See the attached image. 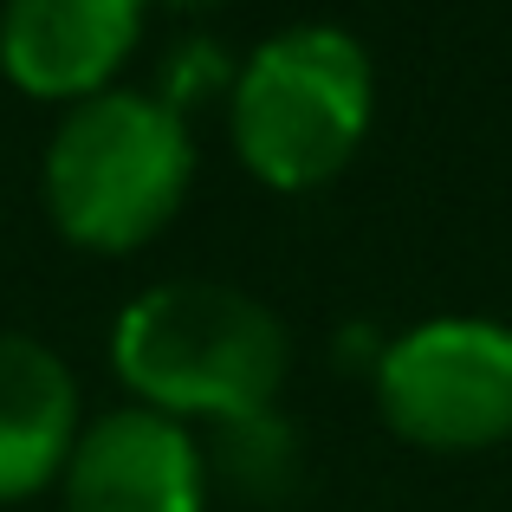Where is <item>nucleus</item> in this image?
Masks as SVG:
<instances>
[{
  "instance_id": "1",
  "label": "nucleus",
  "mask_w": 512,
  "mask_h": 512,
  "mask_svg": "<svg viewBox=\"0 0 512 512\" xmlns=\"http://www.w3.org/2000/svg\"><path fill=\"white\" fill-rule=\"evenodd\" d=\"M111 370L169 422H234L273 409L292 370V338L273 305L214 279H163L111 325Z\"/></svg>"
},
{
  "instance_id": "2",
  "label": "nucleus",
  "mask_w": 512,
  "mask_h": 512,
  "mask_svg": "<svg viewBox=\"0 0 512 512\" xmlns=\"http://www.w3.org/2000/svg\"><path fill=\"white\" fill-rule=\"evenodd\" d=\"M195 188L188 117L156 91H98L59 117L39 163L46 214L85 253H137L182 214Z\"/></svg>"
},
{
  "instance_id": "3",
  "label": "nucleus",
  "mask_w": 512,
  "mask_h": 512,
  "mask_svg": "<svg viewBox=\"0 0 512 512\" xmlns=\"http://www.w3.org/2000/svg\"><path fill=\"white\" fill-rule=\"evenodd\" d=\"M376 117V72L344 26H286L234 65L227 137L253 182L279 195L325 188L350 169Z\"/></svg>"
},
{
  "instance_id": "4",
  "label": "nucleus",
  "mask_w": 512,
  "mask_h": 512,
  "mask_svg": "<svg viewBox=\"0 0 512 512\" xmlns=\"http://www.w3.org/2000/svg\"><path fill=\"white\" fill-rule=\"evenodd\" d=\"M376 415L428 454H480L512 441V325L500 318H422L370 363Z\"/></svg>"
},
{
  "instance_id": "5",
  "label": "nucleus",
  "mask_w": 512,
  "mask_h": 512,
  "mask_svg": "<svg viewBox=\"0 0 512 512\" xmlns=\"http://www.w3.org/2000/svg\"><path fill=\"white\" fill-rule=\"evenodd\" d=\"M59 493L65 512H208V461L195 428L130 402L85 422Z\"/></svg>"
},
{
  "instance_id": "6",
  "label": "nucleus",
  "mask_w": 512,
  "mask_h": 512,
  "mask_svg": "<svg viewBox=\"0 0 512 512\" xmlns=\"http://www.w3.org/2000/svg\"><path fill=\"white\" fill-rule=\"evenodd\" d=\"M150 0H0V72L39 104L111 91L143 39Z\"/></svg>"
},
{
  "instance_id": "7",
  "label": "nucleus",
  "mask_w": 512,
  "mask_h": 512,
  "mask_svg": "<svg viewBox=\"0 0 512 512\" xmlns=\"http://www.w3.org/2000/svg\"><path fill=\"white\" fill-rule=\"evenodd\" d=\"M85 435L78 376L52 344L0 331V506L59 487Z\"/></svg>"
},
{
  "instance_id": "8",
  "label": "nucleus",
  "mask_w": 512,
  "mask_h": 512,
  "mask_svg": "<svg viewBox=\"0 0 512 512\" xmlns=\"http://www.w3.org/2000/svg\"><path fill=\"white\" fill-rule=\"evenodd\" d=\"M201 461H208V487L221 480L240 500H286L299 487V435L286 428L279 409L214 422V441L201 448Z\"/></svg>"
},
{
  "instance_id": "9",
  "label": "nucleus",
  "mask_w": 512,
  "mask_h": 512,
  "mask_svg": "<svg viewBox=\"0 0 512 512\" xmlns=\"http://www.w3.org/2000/svg\"><path fill=\"white\" fill-rule=\"evenodd\" d=\"M214 85H234L227 52L214 46V39H188V46H175V65H169V78H163L156 98H163L169 111H188V98H208Z\"/></svg>"
},
{
  "instance_id": "10",
  "label": "nucleus",
  "mask_w": 512,
  "mask_h": 512,
  "mask_svg": "<svg viewBox=\"0 0 512 512\" xmlns=\"http://www.w3.org/2000/svg\"><path fill=\"white\" fill-rule=\"evenodd\" d=\"M150 7H175V13H214V7H227V0H150Z\"/></svg>"
}]
</instances>
